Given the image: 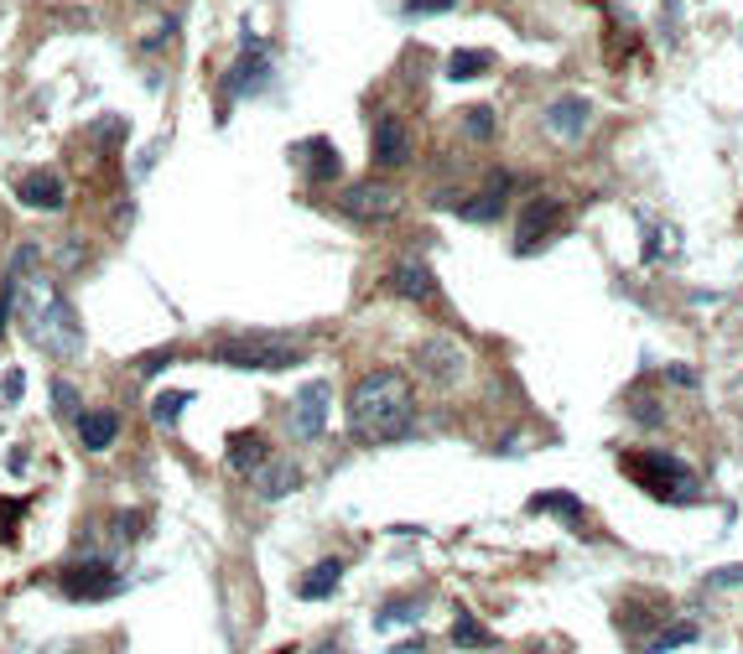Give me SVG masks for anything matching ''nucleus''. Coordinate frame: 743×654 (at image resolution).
Returning a JSON list of instances; mask_svg holds the SVG:
<instances>
[{
    "mask_svg": "<svg viewBox=\"0 0 743 654\" xmlns=\"http://www.w3.org/2000/svg\"><path fill=\"white\" fill-rule=\"evenodd\" d=\"M411 156H416V140H411V125L401 115H380L375 130H369V162L380 172H406Z\"/></svg>",
    "mask_w": 743,
    "mask_h": 654,
    "instance_id": "nucleus-10",
    "label": "nucleus"
},
{
    "mask_svg": "<svg viewBox=\"0 0 743 654\" xmlns=\"http://www.w3.org/2000/svg\"><path fill=\"white\" fill-rule=\"evenodd\" d=\"M448 639H453L457 650H494V644H500V639H494V633L483 629V624L474 618V613H457V618H453V629H448Z\"/></svg>",
    "mask_w": 743,
    "mask_h": 654,
    "instance_id": "nucleus-25",
    "label": "nucleus"
},
{
    "mask_svg": "<svg viewBox=\"0 0 743 654\" xmlns=\"http://www.w3.org/2000/svg\"><path fill=\"white\" fill-rule=\"evenodd\" d=\"M338 582H343V561L338 556H323V561H312L307 571L297 577V598L302 603H323V598H333Z\"/></svg>",
    "mask_w": 743,
    "mask_h": 654,
    "instance_id": "nucleus-20",
    "label": "nucleus"
},
{
    "mask_svg": "<svg viewBox=\"0 0 743 654\" xmlns=\"http://www.w3.org/2000/svg\"><path fill=\"white\" fill-rule=\"evenodd\" d=\"M16 203L32 213H63L68 209V183L58 177V166H32L16 177Z\"/></svg>",
    "mask_w": 743,
    "mask_h": 654,
    "instance_id": "nucleus-11",
    "label": "nucleus"
},
{
    "mask_svg": "<svg viewBox=\"0 0 743 654\" xmlns=\"http://www.w3.org/2000/svg\"><path fill=\"white\" fill-rule=\"evenodd\" d=\"M509 187H515L509 172H489V183H483L479 192H468V198H457L453 213L463 224H494L504 213V203H509Z\"/></svg>",
    "mask_w": 743,
    "mask_h": 654,
    "instance_id": "nucleus-17",
    "label": "nucleus"
},
{
    "mask_svg": "<svg viewBox=\"0 0 743 654\" xmlns=\"http://www.w3.org/2000/svg\"><path fill=\"white\" fill-rule=\"evenodd\" d=\"M52 260H58V271H78V265H84V244H78V239H63V244L52 250Z\"/></svg>",
    "mask_w": 743,
    "mask_h": 654,
    "instance_id": "nucleus-37",
    "label": "nucleus"
},
{
    "mask_svg": "<svg viewBox=\"0 0 743 654\" xmlns=\"http://www.w3.org/2000/svg\"><path fill=\"white\" fill-rule=\"evenodd\" d=\"M22 390H26L22 369H5V379H0V400H5V405H16V400H22Z\"/></svg>",
    "mask_w": 743,
    "mask_h": 654,
    "instance_id": "nucleus-38",
    "label": "nucleus"
},
{
    "mask_svg": "<svg viewBox=\"0 0 743 654\" xmlns=\"http://www.w3.org/2000/svg\"><path fill=\"white\" fill-rule=\"evenodd\" d=\"M250 483H255V499H261V504H281V499H291V493L302 489V463L270 452V457L250 473Z\"/></svg>",
    "mask_w": 743,
    "mask_h": 654,
    "instance_id": "nucleus-16",
    "label": "nucleus"
},
{
    "mask_svg": "<svg viewBox=\"0 0 743 654\" xmlns=\"http://www.w3.org/2000/svg\"><path fill=\"white\" fill-rule=\"evenodd\" d=\"M421 613H427L421 592H390L375 603V629H411V624H421Z\"/></svg>",
    "mask_w": 743,
    "mask_h": 654,
    "instance_id": "nucleus-19",
    "label": "nucleus"
},
{
    "mask_svg": "<svg viewBox=\"0 0 743 654\" xmlns=\"http://www.w3.org/2000/svg\"><path fill=\"white\" fill-rule=\"evenodd\" d=\"M385 286L395 291V297H406V302H421V306H437V276L432 265L421 255H401L390 271H385Z\"/></svg>",
    "mask_w": 743,
    "mask_h": 654,
    "instance_id": "nucleus-15",
    "label": "nucleus"
},
{
    "mask_svg": "<svg viewBox=\"0 0 743 654\" xmlns=\"http://www.w3.org/2000/svg\"><path fill=\"white\" fill-rule=\"evenodd\" d=\"M629 416H634V426L655 431V426H666V405L655 395H645V390H634V395H629Z\"/></svg>",
    "mask_w": 743,
    "mask_h": 654,
    "instance_id": "nucleus-30",
    "label": "nucleus"
},
{
    "mask_svg": "<svg viewBox=\"0 0 743 654\" xmlns=\"http://www.w3.org/2000/svg\"><path fill=\"white\" fill-rule=\"evenodd\" d=\"M291 162H297V172H302L312 187H328L343 177V156H338V146L328 136L297 140V146H291Z\"/></svg>",
    "mask_w": 743,
    "mask_h": 654,
    "instance_id": "nucleus-13",
    "label": "nucleus"
},
{
    "mask_svg": "<svg viewBox=\"0 0 743 654\" xmlns=\"http://www.w3.org/2000/svg\"><path fill=\"white\" fill-rule=\"evenodd\" d=\"M619 473L634 483V489H645L650 499H660V504H702V478H696V467L687 457H676V452H624Z\"/></svg>",
    "mask_w": 743,
    "mask_h": 654,
    "instance_id": "nucleus-4",
    "label": "nucleus"
},
{
    "mask_svg": "<svg viewBox=\"0 0 743 654\" xmlns=\"http://www.w3.org/2000/svg\"><path fill=\"white\" fill-rule=\"evenodd\" d=\"M390 654H427V639H406V644H395Z\"/></svg>",
    "mask_w": 743,
    "mask_h": 654,
    "instance_id": "nucleus-40",
    "label": "nucleus"
},
{
    "mask_svg": "<svg viewBox=\"0 0 743 654\" xmlns=\"http://www.w3.org/2000/svg\"><path fill=\"white\" fill-rule=\"evenodd\" d=\"M141 5H167V0H141Z\"/></svg>",
    "mask_w": 743,
    "mask_h": 654,
    "instance_id": "nucleus-41",
    "label": "nucleus"
},
{
    "mask_svg": "<svg viewBox=\"0 0 743 654\" xmlns=\"http://www.w3.org/2000/svg\"><path fill=\"white\" fill-rule=\"evenodd\" d=\"M453 5H457V0H406L401 11H406L411 22H416V16H448Z\"/></svg>",
    "mask_w": 743,
    "mask_h": 654,
    "instance_id": "nucleus-35",
    "label": "nucleus"
},
{
    "mask_svg": "<svg viewBox=\"0 0 743 654\" xmlns=\"http://www.w3.org/2000/svg\"><path fill=\"white\" fill-rule=\"evenodd\" d=\"M265 457H270V437H265L261 426H240V431L224 442V463H229V473H240V478H250Z\"/></svg>",
    "mask_w": 743,
    "mask_h": 654,
    "instance_id": "nucleus-18",
    "label": "nucleus"
},
{
    "mask_svg": "<svg viewBox=\"0 0 743 654\" xmlns=\"http://www.w3.org/2000/svg\"><path fill=\"white\" fill-rule=\"evenodd\" d=\"M16 312H22L26 332L37 338V349L48 353V359H58V364H68V359H78V353L89 349V332H84V317H78L73 297L68 291H58L48 276L22 286Z\"/></svg>",
    "mask_w": 743,
    "mask_h": 654,
    "instance_id": "nucleus-2",
    "label": "nucleus"
},
{
    "mask_svg": "<svg viewBox=\"0 0 743 654\" xmlns=\"http://www.w3.org/2000/svg\"><path fill=\"white\" fill-rule=\"evenodd\" d=\"M333 209L343 213V218H354V224H390V218L401 213V192L390 183H380V172H375V177H364V183L343 187Z\"/></svg>",
    "mask_w": 743,
    "mask_h": 654,
    "instance_id": "nucleus-8",
    "label": "nucleus"
},
{
    "mask_svg": "<svg viewBox=\"0 0 743 654\" xmlns=\"http://www.w3.org/2000/svg\"><path fill=\"white\" fill-rule=\"evenodd\" d=\"M328 405H333V385L328 379H307L302 390H297V400H291V437L297 442H317L323 431H328Z\"/></svg>",
    "mask_w": 743,
    "mask_h": 654,
    "instance_id": "nucleus-9",
    "label": "nucleus"
},
{
    "mask_svg": "<svg viewBox=\"0 0 743 654\" xmlns=\"http://www.w3.org/2000/svg\"><path fill=\"white\" fill-rule=\"evenodd\" d=\"M16 302H22V286L5 280V286H0V338H5V327H11V317H16Z\"/></svg>",
    "mask_w": 743,
    "mask_h": 654,
    "instance_id": "nucleus-34",
    "label": "nucleus"
},
{
    "mask_svg": "<svg viewBox=\"0 0 743 654\" xmlns=\"http://www.w3.org/2000/svg\"><path fill=\"white\" fill-rule=\"evenodd\" d=\"M349 431L360 442H401L416 431V385L401 369H369L349 390Z\"/></svg>",
    "mask_w": 743,
    "mask_h": 654,
    "instance_id": "nucleus-1",
    "label": "nucleus"
},
{
    "mask_svg": "<svg viewBox=\"0 0 743 654\" xmlns=\"http://www.w3.org/2000/svg\"><path fill=\"white\" fill-rule=\"evenodd\" d=\"M89 136H95V146L110 156V151H121L125 140H130V125H125L121 115H104V120H95V125H89Z\"/></svg>",
    "mask_w": 743,
    "mask_h": 654,
    "instance_id": "nucleus-27",
    "label": "nucleus"
},
{
    "mask_svg": "<svg viewBox=\"0 0 743 654\" xmlns=\"http://www.w3.org/2000/svg\"><path fill=\"white\" fill-rule=\"evenodd\" d=\"M541 125H546V136H552V140L577 146V140L588 136V125H593V104H588L582 93H562V99H552V104H546Z\"/></svg>",
    "mask_w": 743,
    "mask_h": 654,
    "instance_id": "nucleus-14",
    "label": "nucleus"
},
{
    "mask_svg": "<svg viewBox=\"0 0 743 654\" xmlns=\"http://www.w3.org/2000/svg\"><path fill=\"white\" fill-rule=\"evenodd\" d=\"M411 369L421 374L432 390H457V385L468 379V369H474V359H468V349H463L457 338L427 332V338L411 349Z\"/></svg>",
    "mask_w": 743,
    "mask_h": 654,
    "instance_id": "nucleus-5",
    "label": "nucleus"
},
{
    "mask_svg": "<svg viewBox=\"0 0 743 654\" xmlns=\"http://www.w3.org/2000/svg\"><path fill=\"white\" fill-rule=\"evenodd\" d=\"M188 405H192L188 390H162V395L151 400V420H156V426H177Z\"/></svg>",
    "mask_w": 743,
    "mask_h": 654,
    "instance_id": "nucleus-28",
    "label": "nucleus"
},
{
    "mask_svg": "<svg viewBox=\"0 0 743 654\" xmlns=\"http://www.w3.org/2000/svg\"><path fill=\"white\" fill-rule=\"evenodd\" d=\"M494 68V52H483V47H457L453 58H448V84H474L483 73Z\"/></svg>",
    "mask_w": 743,
    "mask_h": 654,
    "instance_id": "nucleus-24",
    "label": "nucleus"
},
{
    "mask_svg": "<svg viewBox=\"0 0 743 654\" xmlns=\"http://www.w3.org/2000/svg\"><path fill=\"white\" fill-rule=\"evenodd\" d=\"M457 125H463V136L479 140V146H483V140H494V110H489V104H468Z\"/></svg>",
    "mask_w": 743,
    "mask_h": 654,
    "instance_id": "nucleus-31",
    "label": "nucleus"
},
{
    "mask_svg": "<svg viewBox=\"0 0 743 654\" xmlns=\"http://www.w3.org/2000/svg\"><path fill=\"white\" fill-rule=\"evenodd\" d=\"M702 587H707V592H733V587H743V561H733V566H713V571L702 577Z\"/></svg>",
    "mask_w": 743,
    "mask_h": 654,
    "instance_id": "nucleus-32",
    "label": "nucleus"
},
{
    "mask_svg": "<svg viewBox=\"0 0 743 654\" xmlns=\"http://www.w3.org/2000/svg\"><path fill=\"white\" fill-rule=\"evenodd\" d=\"M567 229V203L562 198H530L515 209V239H509V250L515 255H536V250H546V239Z\"/></svg>",
    "mask_w": 743,
    "mask_h": 654,
    "instance_id": "nucleus-7",
    "label": "nucleus"
},
{
    "mask_svg": "<svg viewBox=\"0 0 743 654\" xmlns=\"http://www.w3.org/2000/svg\"><path fill=\"white\" fill-rule=\"evenodd\" d=\"M73 426H78V442H84V452H110V447H115V437H121V411H84Z\"/></svg>",
    "mask_w": 743,
    "mask_h": 654,
    "instance_id": "nucleus-22",
    "label": "nucleus"
},
{
    "mask_svg": "<svg viewBox=\"0 0 743 654\" xmlns=\"http://www.w3.org/2000/svg\"><path fill=\"white\" fill-rule=\"evenodd\" d=\"M22 514H26V499H16L11 510H0V540L5 545H22Z\"/></svg>",
    "mask_w": 743,
    "mask_h": 654,
    "instance_id": "nucleus-33",
    "label": "nucleus"
},
{
    "mask_svg": "<svg viewBox=\"0 0 743 654\" xmlns=\"http://www.w3.org/2000/svg\"><path fill=\"white\" fill-rule=\"evenodd\" d=\"M526 510L530 514H556L567 530H588V510H582V499H577V493H567V489H541Z\"/></svg>",
    "mask_w": 743,
    "mask_h": 654,
    "instance_id": "nucleus-21",
    "label": "nucleus"
},
{
    "mask_svg": "<svg viewBox=\"0 0 743 654\" xmlns=\"http://www.w3.org/2000/svg\"><path fill=\"white\" fill-rule=\"evenodd\" d=\"M307 338L302 332H281V327H265V332H224L209 343V359L224 369L240 374H287L297 364H307Z\"/></svg>",
    "mask_w": 743,
    "mask_h": 654,
    "instance_id": "nucleus-3",
    "label": "nucleus"
},
{
    "mask_svg": "<svg viewBox=\"0 0 743 654\" xmlns=\"http://www.w3.org/2000/svg\"><path fill=\"white\" fill-rule=\"evenodd\" d=\"M660 379H666V385H676V390H696V385H702L692 364H666V369H660Z\"/></svg>",
    "mask_w": 743,
    "mask_h": 654,
    "instance_id": "nucleus-36",
    "label": "nucleus"
},
{
    "mask_svg": "<svg viewBox=\"0 0 743 654\" xmlns=\"http://www.w3.org/2000/svg\"><path fill=\"white\" fill-rule=\"evenodd\" d=\"M307 654H349V650H343V639H338V633H328V639H317Z\"/></svg>",
    "mask_w": 743,
    "mask_h": 654,
    "instance_id": "nucleus-39",
    "label": "nucleus"
},
{
    "mask_svg": "<svg viewBox=\"0 0 743 654\" xmlns=\"http://www.w3.org/2000/svg\"><path fill=\"white\" fill-rule=\"evenodd\" d=\"M265 78H270V47L261 37H244L235 68L224 73V89H229V99H250L255 89H265Z\"/></svg>",
    "mask_w": 743,
    "mask_h": 654,
    "instance_id": "nucleus-12",
    "label": "nucleus"
},
{
    "mask_svg": "<svg viewBox=\"0 0 743 654\" xmlns=\"http://www.w3.org/2000/svg\"><path fill=\"white\" fill-rule=\"evenodd\" d=\"M48 400H52V416L63 420V426H73V420L84 416V395L73 390L68 379H48Z\"/></svg>",
    "mask_w": 743,
    "mask_h": 654,
    "instance_id": "nucleus-26",
    "label": "nucleus"
},
{
    "mask_svg": "<svg viewBox=\"0 0 743 654\" xmlns=\"http://www.w3.org/2000/svg\"><path fill=\"white\" fill-rule=\"evenodd\" d=\"M52 582H58V592L68 603H104V598H121L125 592V577L115 571L110 556H73Z\"/></svg>",
    "mask_w": 743,
    "mask_h": 654,
    "instance_id": "nucleus-6",
    "label": "nucleus"
},
{
    "mask_svg": "<svg viewBox=\"0 0 743 654\" xmlns=\"http://www.w3.org/2000/svg\"><path fill=\"white\" fill-rule=\"evenodd\" d=\"M172 364H177V343L151 349V353H136V359H130V374H136V379H156V374H167Z\"/></svg>",
    "mask_w": 743,
    "mask_h": 654,
    "instance_id": "nucleus-29",
    "label": "nucleus"
},
{
    "mask_svg": "<svg viewBox=\"0 0 743 654\" xmlns=\"http://www.w3.org/2000/svg\"><path fill=\"white\" fill-rule=\"evenodd\" d=\"M48 276V250L37 244V239H22L11 260H5V280H16V286H32V280Z\"/></svg>",
    "mask_w": 743,
    "mask_h": 654,
    "instance_id": "nucleus-23",
    "label": "nucleus"
}]
</instances>
